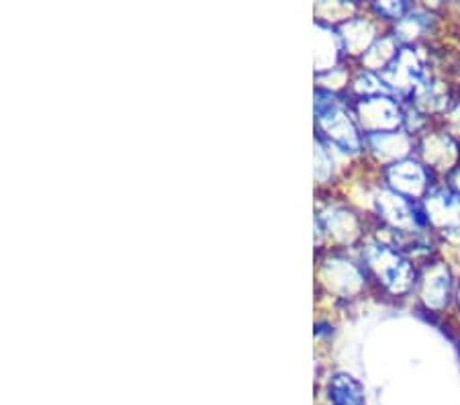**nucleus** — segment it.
Listing matches in <instances>:
<instances>
[{"label":"nucleus","mask_w":460,"mask_h":405,"mask_svg":"<svg viewBox=\"0 0 460 405\" xmlns=\"http://www.w3.org/2000/svg\"><path fill=\"white\" fill-rule=\"evenodd\" d=\"M375 9L381 14H389L391 19H399L407 9H410V6H407L405 3H399V4H391V6L381 4V6H375Z\"/></svg>","instance_id":"obj_5"},{"label":"nucleus","mask_w":460,"mask_h":405,"mask_svg":"<svg viewBox=\"0 0 460 405\" xmlns=\"http://www.w3.org/2000/svg\"><path fill=\"white\" fill-rule=\"evenodd\" d=\"M368 264L378 278H383V283L395 293L407 291L411 286L415 272L410 267V262L395 250L387 246H375L368 252Z\"/></svg>","instance_id":"obj_2"},{"label":"nucleus","mask_w":460,"mask_h":405,"mask_svg":"<svg viewBox=\"0 0 460 405\" xmlns=\"http://www.w3.org/2000/svg\"><path fill=\"white\" fill-rule=\"evenodd\" d=\"M458 304H460V285H458Z\"/></svg>","instance_id":"obj_6"},{"label":"nucleus","mask_w":460,"mask_h":405,"mask_svg":"<svg viewBox=\"0 0 460 405\" xmlns=\"http://www.w3.org/2000/svg\"><path fill=\"white\" fill-rule=\"evenodd\" d=\"M315 113H317L319 123L323 125L325 131L330 134V137H333V142L342 145L346 152L358 150V145H360L358 131H356L352 121L348 119L342 107L338 105L336 99H333L332 94L317 92Z\"/></svg>","instance_id":"obj_1"},{"label":"nucleus","mask_w":460,"mask_h":405,"mask_svg":"<svg viewBox=\"0 0 460 405\" xmlns=\"http://www.w3.org/2000/svg\"><path fill=\"white\" fill-rule=\"evenodd\" d=\"M389 180L397 193L403 195L405 198V189H410V193H420L421 189H426L428 172L424 171V166L415 164L411 160H405L389 168Z\"/></svg>","instance_id":"obj_4"},{"label":"nucleus","mask_w":460,"mask_h":405,"mask_svg":"<svg viewBox=\"0 0 460 405\" xmlns=\"http://www.w3.org/2000/svg\"><path fill=\"white\" fill-rule=\"evenodd\" d=\"M328 400L332 405H367L365 387L348 373H336L330 379Z\"/></svg>","instance_id":"obj_3"}]
</instances>
